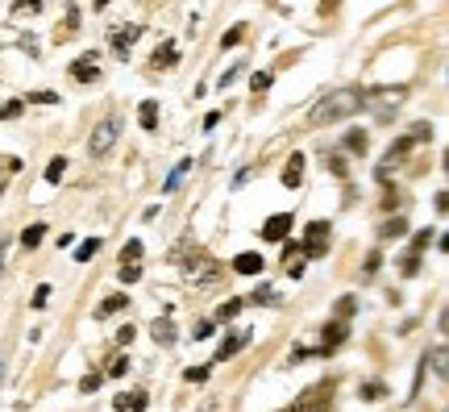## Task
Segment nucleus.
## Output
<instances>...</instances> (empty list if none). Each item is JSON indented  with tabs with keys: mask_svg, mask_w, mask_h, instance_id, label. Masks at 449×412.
<instances>
[{
	"mask_svg": "<svg viewBox=\"0 0 449 412\" xmlns=\"http://www.w3.org/2000/svg\"><path fill=\"white\" fill-rule=\"evenodd\" d=\"M91 4H96V8H104V4H108V0H91Z\"/></svg>",
	"mask_w": 449,
	"mask_h": 412,
	"instance_id": "45",
	"label": "nucleus"
},
{
	"mask_svg": "<svg viewBox=\"0 0 449 412\" xmlns=\"http://www.w3.org/2000/svg\"><path fill=\"white\" fill-rule=\"evenodd\" d=\"M21 108H25L21 100H4V104H0V121H13V117H21Z\"/></svg>",
	"mask_w": 449,
	"mask_h": 412,
	"instance_id": "23",
	"label": "nucleus"
},
{
	"mask_svg": "<svg viewBox=\"0 0 449 412\" xmlns=\"http://www.w3.org/2000/svg\"><path fill=\"white\" fill-rule=\"evenodd\" d=\"M404 221H400V217H396V221H387V225L379 229V237H404Z\"/></svg>",
	"mask_w": 449,
	"mask_h": 412,
	"instance_id": "25",
	"label": "nucleus"
},
{
	"mask_svg": "<svg viewBox=\"0 0 449 412\" xmlns=\"http://www.w3.org/2000/svg\"><path fill=\"white\" fill-rule=\"evenodd\" d=\"M100 75V58L96 54H80L75 63H71V80H80V84H91Z\"/></svg>",
	"mask_w": 449,
	"mask_h": 412,
	"instance_id": "5",
	"label": "nucleus"
},
{
	"mask_svg": "<svg viewBox=\"0 0 449 412\" xmlns=\"http://www.w3.org/2000/svg\"><path fill=\"white\" fill-rule=\"evenodd\" d=\"M187 279H196V283H208V279H217V267H213V258H191V267H187Z\"/></svg>",
	"mask_w": 449,
	"mask_h": 412,
	"instance_id": "12",
	"label": "nucleus"
},
{
	"mask_svg": "<svg viewBox=\"0 0 449 412\" xmlns=\"http://www.w3.org/2000/svg\"><path fill=\"white\" fill-rule=\"evenodd\" d=\"M287 229H291V217H287V213H274V217H270L258 233H263L267 242H287Z\"/></svg>",
	"mask_w": 449,
	"mask_h": 412,
	"instance_id": "7",
	"label": "nucleus"
},
{
	"mask_svg": "<svg viewBox=\"0 0 449 412\" xmlns=\"http://www.w3.org/2000/svg\"><path fill=\"white\" fill-rule=\"evenodd\" d=\"M137 279H141V267H137V263H125V267H121V283H137Z\"/></svg>",
	"mask_w": 449,
	"mask_h": 412,
	"instance_id": "29",
	"label": "nucleus"
},
{
	"mask_svg": "<svg viewBox=\"0 0 449 412\" xmlns=\"http://www.w3.org/2000/svg\"><path fill=\"white\" fill-rule=\"evenodd\" d=\"M341 342H346V325H341V320H333V325L324 329V350H337Z\"/></svg>",
	"mask_w": 449,
	"mask_h": 412,
	"instance_id": "17",
	"label": "nucleus"
},
{
	"mask_svg": "<svg viewBox=\"0 0 449 412\" xmlns=\"http://www.w3.org/2000/svg\"><path fill=\"white\" fill-rule=\"evenodd\" d=\"M241 304H246V300H224L221 308H217V320H233L241 313Z\"/></svg>",
	"mask_w": 449,
	"mask_h": 412,
	"instance_id": "22",
	"label": "nucleus"
},
{
	"mask_svg": "<svg viewBox=\"0 0 449 412\" xmlns=\"http://www.w3.org/2000/svg\"><path fill=\"white\" fill-rule=\"evenodd\" d=\"M146 404H150V400H146V392H129V396H117V412H125V408L141 412Z\"/></svg>",
	"mask_w": 449,
	"mask_h": 412,
	"instance_id": "14",
	"label": "nucleus"
},
{
	"mask_svg": "<svg viewBox=\"0 0 449 412\" xmlns=\"http://www.w3.org/2000/svg\"><path fill=\"white\" fill-rule=\"evenodd\" d=\"M429 137H433V125H424V121H420V125H412L407 142H429Z\"/></svg>",
	"mask_w": 449,
	"mask_h": 412,
	"instance_id": "27",
	"label": "nucleus"
},
{
	"mask_svg": "<svg viewBox=\"0 0 449 412\" xmlns=\"http://www.w3.org/2000/svg\"><path fill=\"white\" fill-rule=\"evenodd\" d=\"M175 58H179L175 42H163L158 50H154V67H175Z\"/></svg>",
	"mask_w": 449,
	"mask_h": 412,
	"instance_id": "15",
	"label": "nucleus"
},
{
	"mask_svg": "<svg viewBox=\"0 0 449 412\" xmlns=\"http://www.w3.org/2000/svg\"><path fill=\"white\" fill-rule=\"evenodd\" d=\"M346 146H350V150H366V134H358V130H354V134H346Z\"/></svg>",
	"mask_w": 449,
	"mask_h": 412,
	"instance_id": "31",
	"label": "nucleus"
},
{
	"mask_svg": "<svg viewBox=\"0 0 449 412\" xmlns=\"http://www.w3.org/2000/svg\"><path fill=\"white\" fill-rule=\"evenodd\" d=\"M96 250H100V242L91 237V242H80L75 246V263H88V258H96Z\"/></svg>",
	"mask_w": 449,
	"mask_h": 412,
	"instance_id": "21",
	"label": "nucleus"
},
{
	"mask_svg": "<svg viewBox=\"0 0 449 412\" xmlns=\"http://www.w3.org/2000/svg\"><path fill=\"white\" fill-rule=\"evenodd\" d=\"M137 258H141V242H125V250H121V263H137Z\"/></svg>",
	"mask_w": 449,
	"mask_h": 412,
	"instance_id": "24",
	"label": "nucleus"
},
{
	"mask_svg": "<svg viewBox=\"0 0 449 412\" xmlns=\"http://www.w3.org/2000/svg\"><path fill=\"white\" fill-rule=\"evenodd\" d=\"M0 271H4V246H0Z\"/></svg>",
	"mask_w": 449,
	"mask_h": 412,
	"instance_id": "46",
	"label": "nucleus"
},
{
	"mask_svg": "<svg viewBox=\"0 0 449 412\" xmlns=\"http://www.w3.org/2000/svg\"><path fill=\"white\" fill-rule=\"evenodd\" d=\"M0 383H4V363H0Z\"/></svg>",
	"mask_w": 449,
	"mask_h": 412,
	"instance_id": "47",
	"label": "nucleus"
},
{
	"mask_svg": "<svg viewBox=\"0 0 449 412\" xmlns=\"http://www.w3.org/2000/svg\"><path fill=\"white\" fill-rule=\"evenodd\" d=\"M96 387H100V375H84L80 379V392H96Z\"/></svg>",
	"mask_w": 449,
	"mask_h": 412,
	"instance_id": "37",
	"label": "nucleus"
},
{
	"mask_svg": "<svg viewBox=\"0 0 449 412\" xmlns=\"http://www.w3.org/2000/svg\"><path fill=\"white\" fill-rule=\"evenodd\" d=\"M383 396H387L383 383H366V387H362V400H383Z\"/></svg>",
	"mask_w": 449,
	"mask_h": 412,
	"instance_id": "26",
	"label": "nucleus"
},
{
	"mask_svg": "<svg viewBox=\"0 0 449 412\" xmlns=\"http://www.w3.org/2000/svg\"><path fill=\"white\" fill-rule=\"evenodd\" d=\"M329 396H333V383H320V387L308 392V400H304L296 412H329Z\"/></svg>",
	"mask_w": 449,
	"mask_h": 412,
	"instance_id": "6",
	"label": "nucleus"
},
{
	"mask_svg": "<svg viewBox=\"0 0 449 412\" xmlns=\"http://www.w3.org/2000/svg\"><path fill=\"white\" fill-rule=\"evenodd\" d=\"M187 379H191V383H204V379H208V366H191Z\"/></svg>",
	"mask_w": 449,
	"mask_h": 412,
	"instance_id": "40",
	"label": "nucleus"
},
{
	"mask_svg": "<svg viewBox=\"0 0 449 412\" xmlns=\"http://www.w3.org/2000/svg\"><path fill=\"white\" fill-rule=\"evenodd\" d=\"M250 88H254V92H267L270 88V71H258V75L250 80Z\"/></svg>",
	"mask_w": 449,
	"mask_h": 412,
	"instance_id": "34",
	"label": "nucleus"
},
{
	"mask_svg": "<svg viewBox=\"0 0 449 412\" xmlns=\"http://www.w3.org/2000/svg\"><path fill=\"white\" fill-rule=\"evenodd\" d=\"M42 237H46V225H30L25 233H21V246H25V250H34Z\"/></svg>",
	"mask_w": 449,
	"mask_h": 412,
	"instance_id": "20",
	"label": "nucleus"
},
{
	"mask_svg": "<svg viewBox=\"0 0 449 412\" xmlns=\"http://www.w3.org/2000/svg\"><path fill=\"white\" fill-rule=\"evenodd\" d=\"M379 267H383V254H370V258H366V275H374Z\"/></svg>",
	"mask_w": 449,
	"mask_h": 412,
	"instance_id": "44",
	"label": "nucleus"
},
{
	"mask_svg": "<svg viewBox=\"0 0 449 412\" xmlns=\"http://www.w3.org/2000/svg\"><path fill=\"white\" fill-rule=\"evenodd\" d=\"M304 258H320L324 250H329V221H312L308 233H304Z\"/></svg>",
	"mask_w": 449,
	"mask_h": 412,
	"instance_id": "3",
	"label": "nucleus"
},
{
	"mask_svg": "<svg viewBox=\"0 0 449 412\" xmlns=\"http://www.w3.org/2000/svg\"><path fill=\"white\" fill-rule=\"evenodd\" d=\"M263 267H267V258H263V254H254V250H246V254H237V258H233V271H237V275H258Z\"/></svg>",
	"mask_w": 449,
	"mask_h": 412,
	"instance_id": "8",
	"label": "nucleus"
},
{
	"mask_svg": "<svg viewBox=\"0 0 449 412\" xmlns=\"http://www.w3.org/2000/svg\"><path fill=\"white\" fill-rule=\"evenodd\" d=\"M150 329H154V342H158V346H171V342H175V325H171V320H154Z\"/></svg>",
	"mask_w": 449,
	"mask_h": 412,
	"instance_id": "16",
	"label": "nucleus"
},
{
	"mask_svg": "<svg viewBox=\"0 0 449 412\" xmlns=\"http://www.w3.org/2000/svg\"><path fill=\"white\" fill-rule=\"evenodd\" d=\"M187 171H191V158H179V163L171 167V175H167V183H163V196H171V192H179V183L187 180Z\"/></svg>",
	"mask_w": 449,
	"mask_h": 412,
	"instance_id": "10",
	"label": "nucleus"
},
{
	"mask_svg": "<svg viewBox=\"0 0 449 412\" xmlns=\"http://www.w3.org/2000/svg\"><path fill=\"white\" fill-rule=\"evenodd\" d=\"M241 30H246V25H237V30H229V34H224V38H221V46H224V50H229V46H237V42H241Z\"/></svg>",
	"mask_w": 449,
	"mask_h": 412,
	"instance_id": "35",
	"label": "nucleus"
},
{
	"mask_svg": "<svg viewBox=\"0 0 449 412\" xmlns=\"http://www.w3.org/2000/svg\"><path fill=\"white\" fill-rule=\"evenodd\" d=\"M246 346H250V329H237L233 337H224V342H221V350H217V363H224L229 354H237V350H246Z\"/></svg>",
	"mask_w": 449,
	"mask_h": 412,
	"instance_id": "9",
	"label": "nucleus"
},
{
	"mask_svg": "<svg viewBox=\"0 0 449 412\" xmlns=\"http://www.w3.org/2000/svg\"><path fill=\"white\" fill-rule=\"evenodd\" d=\"M329 171H333V175H346V158H341V154H333V158H329Z\"/></svg>",
	"mask_w": 449,
	"mask_h": 412,
	"instance_id": "38",
	"label": "nucleus"
},
{
	"mask_svg": "<svg viewBox=\"0 0 449 412\" xmlns=\"http://www.w3.org/2000/svg\"><path fill=\"white\" fill-rule=\"evenodd\" d=\"M137 38H141V25H117V30H113V50H117V58H129V50H134Z\"/></svg>",
	"mask_w": 449,
	"mask_h": 412,
	"instance_id": "4",
	"label": "nucleus"
},
{
	"mask_svg": "<svg viewBox=\"0 0 449 412\" xmlns=\"http://www.w3.org/2000/svg\"><path fill=\"white\" fill-rule=\"evenodd\" d=\"M137 121H141V130H158V104H154V100H141Z\"/></svg>",
	"mask_w": 449,
	"mask_h": 412,
	"instance_id": "13",
	"label": "nucleus"
},
{
	"mask_svg": "<svg viewBox=\"0 0 449 412\" xmlns=\"http://www.w3.org/2000/svg\"><path fill=\"white\" fill-rule=\"evenodd\" d=\"M283 183H287V187H300V183H304V154H291V158H287Z\"/></svg>",
	"mask_w": 449,
	"mask_h": 412,
	"instance_id": "11",
	"label": "nucleus"
},
{
	"mask_svg": "<svg viewBox=\"0 0 449 412\" xmlns=\"http://www.w3.org/2000/svg\"><path fill=\"white\" fill-rule=\"evenodd\" d=\"M237 75H241V67H237V63H233V67H224V75H221V88H229V84H233Z\"/></svg>",
	"mask_w": 449,
	"mask_h": 412,
	"instance_id": "36",
	"label": "nucleus"
},
{
	"mask_svg": "<svg viewBox=\"0 0 449 412\" xmlns=\"http://www.w3.org/2000/svg\"><path fill=\"white\" fill-rule=\"evenodd\" d=\"M250 300H254V304H279V296H274L270 287H258V292H254Z\"/></svg>",
	"mask_w": 449,
	"mask_h": 412,
	"instance_id": "30",
	"label": "nucleus"
},
{
	"mask_svg": "<svg viewBox=\"0 0 449 412\" xmlns=\"http://www.w3.org/2000/svg\"><path fill=\"white\" fill-rule=\"evenodd\" d=\"M429 358H433V370H437V375H445V346H433Z\"/></svg>",
	"mask_w": 449,
	"mask_h": 412,
	"instance_id": "28",
	"label": "nucleus"
},
{
	"mask_svg": "<svg viewBox=\"0 0 449 412\" xmlns=\"http://www.w3.org/2000/svg\"><path fill=\"white\" fill-rule=\"evenodd\" d=\"M191 337H196V342H204V337H213V320H200V325L191 329Z\"/></svg>",
	"mask_w": 449,
	"mask_h": 412,
	"instance_id": "32",
	"label": "nucleus"
},
{
	"mask_svg": "<svg viewBox=\"0 0 449 412\" xmlns=\"http://www.w3.org/2000/svg\"><path fill=\"white\" fill-rule=\"evenodd\" d=\"M429 237H433V233H429V229H424V233H416V242H412V254H420V250H424V246H429Z\"/></svg>",
	"mask_w": 449,
	"mask_h": 412,
	"instance_id": "39",
	"label": "nucleus"
},
{
	"mask_svg": "<svg viewBox=\"0 0 449 412\" xmlns=\"http://www.w3.org/2000/svg\"><path fill=\"white\" fill-rule=\"evenodd\" d=\"M63 171H67V158H63V154L50 158V163H46V183H58L63 180Z\"/></svg>",
	"mask_w": 449,
	"mask_h": 412,
	"instance_id": "19",
	"label": "nucleus"
},
{
	"mask_svg": "<svg viewBox=\"0 0 449 412\" xmlns=\"http://www.w3.org/2000/svg\"><path fill=\"white\" fill-rule=\"evenodd\" d=\"M42 8V0H17L13 4V13H38Z\"/></svg>",
	"mask_w": 449,
	"mask_h": 412,
	"instance_id": "33",
	"label": "nucleus"
},
{
	"mask_svg": "<svg viewBox=\"0 0 449 412\" xmlns=\"http://www.w3.org/2000/svg\"><path fill=\"white\" fill-rule=\"evenodd\" d=\"M125 304H129V296H108V300L96 308V317H113V313H121Z\"/></svg>",
	"mask_w": 449,
	"mask_h": 412,
	"instance_id": "18",
	"label": "nucleus"
},
{
	"mask_svg": "<svg viewBox=\"0 0 449 412\" xmlns=\"http://www.w3.org/2000/svg\"><path fill=\"white\" fill-rule=\"evenodd\" d=\"M46 300H50V287H38V292H34V308H46Z\"/></svg>",
	"mask_w": 449,
	"mask_h": 412,
	"instance_id": "41",
	"label": "nucleus"
},
{
	"mask_svg": "<svg viewBox=\"0 0 449 412\" xmlns=\"http://www.w3.org/2000/svg\"><path fill=\"white\" fill-rule=\"evenodd\" d=\"M117 137H121V121H117V117H108L104 125H96V130H91V137H88V154H91V158H104V154H108V150L117 146Z\"/></svg>",
	"mask_w": 449,
	"mask_h": 412,
	"instance_id": "2",
	"label": "nucleus"
},
{
	"mask_svg": "<svg viewBox=\"0 0 449 412\" xmlns=\"http://www.w3.org/2000/svg\"><path fill=\"white\" fill-rule=\"evenodd\" d=\"M129 370V358H113V366H108V375H125Z\"/></svg>",
	"mask_w": 449,
	"mask_h": 412,
	"instance_id": "43",
	"label": "nucleus"
},
{
	"mask_svg": "<svg viewBox=\"0 0 449 412\" xmlns=\"http://www.w3.org/2000/svg\"><path fill=\"white\" fill-rule=\"evenodd\" d=\"M30 100H34V104H54V100H58V96H54V92H34V96H30Z\"/></svg>",
	"mask_w": 449,
	"mask_h": 412,
	"instance_id": "42",
	"label": "nucleus"
},
{
	"mask_svg": "<svg viewBox=\"0 0 449 412\" xmlns=\"http://www.w3.org/2000/svg\"><path fill=\"white\" fill-rule=\"evenodd\" d=\"M362 104H366V92L358 88H341L333 92V96H324L320 104L312 108V121L316 125H324V121H346V117H354Z\"/></svg>",
	"mask_w": 449,
	"mask_h": 412,
	"instance_id": "1",
	"label": "nucleus"
}]
</instances>
